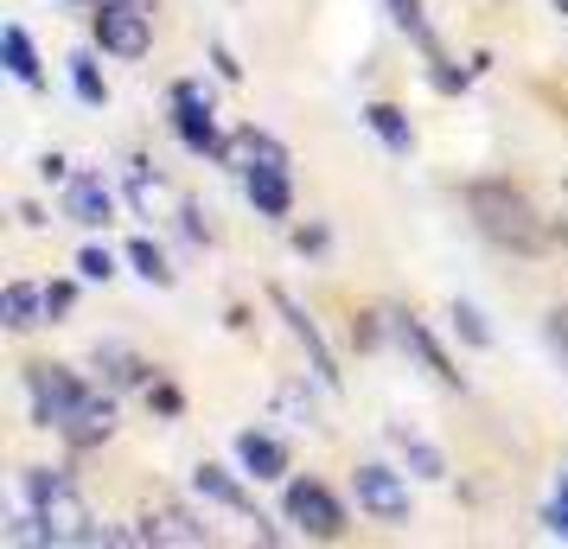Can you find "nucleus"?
Returning <instances> with one entry per match:
<instances>
[{
  "mask_svg": "<svg viewBox=\"0 0 568 549\" xmlns=\"http://www.w3.org/2000/svg\"><path fill=\"white\" fill-rule=\"evenodd\" d=\"M389 339L403 345V352H409L415 365H422L428 377H435L440 390H466V377L454 370V358L440 352V345H435V333H428V326H422L415 314H389Z\"/></svg>",
  "mask_w": 568,
  "mask_h": 549,
  "instance_id": "nucleus-9",
  "label": "nucleus"
},
{
  "mask_svg": "<svg viewBox=\"0 0 568 549\" xmlns=\"http://www.w3.org/2000/svg\"><path fill=\"white\" fill-rule=\"evenodd\" d=\"M268 301H275V314L287 319V333H294V345L307 352V370H313V384H326V390H338V358L326 352V339H320V319L294 301L287 288H268Z\"/></svg>",
  "mask_w": 568,
  "mask_h": 549,
  "instance_id": "nucleus-8",
  "label": "nucleus"
},
{
  "mask_svg": "<svg viewBox=\"0 0 568 549\" xmlns=\"http://www.w3.org/2000/svg\"><path fill=\"white\" fill-rule=\"evenodd\" d=\"M27 396H32V421L39 428H64L78 416V403L90 396V384L71 365H27Z\"/></svg>",
  "mask_w": 568,
  "mask_h": 549,
  "instance_id": "nucleus-5",
  "label": "nucleus"
},
{
  "mask_svg": "<svg viewBox=\"0 0 568 549\" xmlns=\"http://www.w3.org/2000/svg\"><path fill=\"white\" fill-rule=\"evenodd\" d=\"M352 492H358V511L377 523H403L409 518V479L396 467H384V460H364L358 472H352Z\"/></svg>",
  "mask_w": 568,
  "mask_h": 549,
  "instance_id": "nucleus-7",
  "label": "nucleus"
},
{
  "mask_svg": "<svg viewBox=\"0 0 568 549\" xmlns=\"http://www.w3.org/2000/svg\"><path fill=\"white\" fill-rule=\"evenodd\" d=\"M364 122H371V134H377L396 160L415 154V129H409V115H403L396 103H371V109H364Z\"/></svg>",
  "mask_w": 568,
  "mask_h": 549,
  "instance_id": "nucleus-19",
  "label": "nucleus"
},
{
  "mask_svg": "<svg viewBox=\"0 0 568 549\" xmlns=\"http://www.w3.org/2000/svg\"><path fill=\"white\" fill-rule=\"evenodd\" d=\"M384 319L389 314H358L352 319V345H358V352H377V345H384Z\"/></svg>",
  "mask_w": 568,
  "mask_h": 549,
  "instance_id": "nucleus-30",
  "label": "nucleus"
},
{
  "mask_svg": "<svg viewBox=\"0 0 568 549\" xmlns=\"http://www.w3.org/2000/svg\"><path fill=\"white\" fill-rule=\"evenodd\" d=\"M275 416L294 421V428H313V421H320V409H313V390H307V377H287V384H275Z\"/></svg>",
  "mask_w": 568,
  "mask_h": 549,
  "instance_id": "nucleus-22",
  "label": "nucleus"
},
{
  "mask_svg": "<svg viewBox=\"0 0 568 549\" xmlns=\"http://www.w3.org/2000/svg\"><path fill=\"white\" fill-rule=\"evenodd\" d=\"M556 13H562V20H568V0H556Z\"/></svg>",
  "mask_w": 568,
  "mask_h": 549,
  "instance_id": "nucleus-38",
  "label": "nucleus"
},
{
  "mask_svg": "<svg viewBox=\"0 0 568 549\" xmlns=\"http://www.w3.org/2000/svg\"><path fill=\"white\" fill-rule=\"evenodd\" d=\"M211 58H217V71H224V78H243V64H236V52H231V45H211Z\"/></svg>",
  "mask_w": 568,
  "mask_h": 549,
  "instance_id": "nucleus-36",
  "label": "nucleus"
},
{
  "mask_svg": "<svg viewBox=\"0 0 568 549\" xmlns=\"http://www.w3.org/2000/svg\"><path fill=\"white\" fill-rule=\"evenodd\" d=\"M562 192H568V185H562Z\"/></svg>",
  "mask_w": 568,
  "mask_h": 549,
  "instance_id": "nucleus-39",
  "label": "nucleus"
},
{
  "mask_svg": "<svg viewBox=\"0 0 568 549\" xmlns=\"http://www.w3.org/2000/svg\"><path fill=\"white\" fill-rule=\"evenodd\" d=\"M20 505H32L39 518L52 523V543H83V530H90V505L78 498V486H71V472L58 467H27L20 472Z\"/></svg>",
  "mask_w": 568,
  "mask_h": 549,
  "instance_id": "nucleus-2",
  "label": "nucleus"
},
{
  "mask_svg": "<svg viewBox=\"0 0 568 549\" xmlns=\"http://www.w3.org/2000/svg\"><path fill=\"white\" fill-rule=\"evenodd\" d=\"M294 250H301V256H320V250H326V224H301V231H294Z\"/></svg>",
  "mask_w": 568,
  "mask_h": 549,
  "instance_id": "nucleus-33",
  "label": "nucleus"
},
{
  "mask_svg": "<svg viewBox=\"0 0 568 549\" xmlns=\"http://www.w3.org/2000/svg\"><path fill=\"white\" fill-rule=\"evenodd\" d=\"M64 64H71V90H78V103L103 109V103H109V83H103V71H97V58H90V52H71Z\"/></svg>",
  "mask_w": 568,
  "mask_h": 549,
  "instance_id": "nucleus-24",
  "label": "nucleus"
},
{
  "mask_svg": "<svg viewBox=\"0 0 568 549\" xmlns=\"http://www.w3.org/2000/svg\"><path fill=\"white\" fill-rule=\"evenodd\" d=\"M148 403H154V416H166V421L185 416V390H180V384H166V377H154V384H148Z\"/></svg>",
  "mask_w": 568,
  "mask_h": 549,
  "instance_id": "nucleus-26",
  "label": "nucleus"
},
{
  "mask_svg": "<svg viewBox=\"0 0 568 549\" xmlns=\"http://www.w3.org/2000/svg\"><path fill=\"white\" fill-rule=\"evenodd\" d=\"M454 333H460L466 345H473V352H491V326H486V314H479V307H473V301H454Z\"/></svg>",
  "mask_w": 568,
  "mask_h": 549,
  "instance_id": "nucleus-25",
  "label": "nucleus"
},
{
  "mask_svg": "<svg viewBox=\"0 0 568 549\" xmlns=\"http://www.w3.org/2000/svg\"><path fill=\"white\" fill-rule=\"evenodd\" d=\"M428 78H435V90H447V96H460V90H466V71H454V58H435V64H428Z\"/></svg>",
  "mask_w": 568,
  "mask_h": 549,
  "instance_id": "nucleus-31",
  "label": "nucleus"
},
{
  "mask_svg": "<svg viewBox=\"0 0 568 549\" xmlns=\"http://www.w3.org/2000/svg\"><path fill=\"white\" fill-rule=\"evenodd\" d=\"M384 7H389V20H396V27L422 45V58H428V64H435V58H447V52H440V39H435V27H428V13H422V0H384Z\"/></svg>",
  "mask_w": 568,
  "mask_h": 549,
  "instance_id": "nucleus-20",
  "label": "nucleus"
},
{
  "mask_svg": "<svg viewBox=\"0 0 568 549\" xmlns=\"http://www.w3.org/2000/svg\"><path fill=\"white\" fill-rule=\"evenodd\" d=\"M58 435H64V441L78 447V454H90V447H103L109 435H115V396H109V390H90V396L78 403V416L64 421Z\"/></svg>",
  "mask_w": 568,
  "mask_h": 549,
  "instance_id": "nucleus-15",
  "label": "nucleus"
},
{
  "mask_svg": "<svg viewBox=\"0 0 568 549\" xmlns=\"http://www.w3.org/2000/svg\"><path fill=\"white\" fill-rule=\"evenodd\" d=\"M556 243H562V250H568V217H562V224H556Z\"/></svg>",
  "mask_w": 568,
  "mask_h": 549,
  "instance_id": "nucleus-37",
  "label": "nucleus"
},
{
  "mask_svg": "<svg viewBox=\"0 0 568 549\" xmlns=\"http://www.w3.org/2000/svg\"><path fill=\"white\" fill-rule=\"evenodd\" d=\"M64 217L83 224V231H103L109 217H115V192H109L103 173H71L64 180Z\"/></svg>",
  "mask_w": 568,
  "mask_h": 549,
  "instance_id": "nucleus-12",
  "label": "nucleus"
},
{
  "mask_svg": "<svg viewBox=\"0 0 568 549\" xmlns=\"http://www.w3.org/2000/svg\"><path fill=\"white\" fill-rule=\"evenodd\" d=\"M236 467L250 472L256 486H282L287 479V441L268 435V428H243V435H236Z\"/></svg>",
  "mask_w": 568,
  "mask_h": 549,
  "instance_id": "nucleus-13",
  "label": "nucleus"
},
{
  "mask_svg": "<svg viewBox=\"0 0 568 549\" xmlns=\"http://www.w3.org/2000/svg\"><path fill=\"white\" fill-rule=\"evenodd\" d=\"M0 319H7V333H39L45 326V288H32V282H7L0 288Z\"/></svg>",
  "mask_w": 568,
  "mask_h": 549,
  "instance_id": "nucleus-17",
  "label": "nucleus"
},
{
  "mask_svg": "<svg viewBox=\"0 0 568 549\" xmlns=\"http://www.w3.org/2000/svg\"><path fill=\"white\" fill-rule=\"evenodd\" d=\"M173 134L205 160H224V148H231V141L217 134V103H211V90L199 78L173 83Z\"/></svg>",
  "mask_w": 568,
  "mask_h": 549,
  "instance_id": "nucleus-4",
  "label": "nucleus"
},
{
  "mask_svg": "<svg viewBox=\"0 0 568 549\" xmlns=\"http://www.w3.org/2000/svg\"><path fill=\"white\" fill-rule=\"evenodd\" d=\"M129 262H134V275H141L148 288H173V282H180V275H173V262H166V250H160L154 236H134Z\"/></svg>",
  "mask_w": 568,
  "mask_h": 549,
  "instance_id": "nucleus-21",
  "label": "nucleus"
},
{
  "mask_svg": "<svg viewBox=\"0 0 568 549\" xmlns=\"http://www.w3.org/2000/svg\"><path fill=\"white\" fill-rule=\"evenodd\" d=\"M466 217H473V231L486 236L491 250H511L524 262L549 250V224L511 180H473L466 185Z\"/></svg>",
  "mask_w": 568,
  "mask_h": 549,
  "instance_id": "nucleus-1",
  "label": "nucleus"
},
{
  "mask_svg": "<svg viewBox=\"0 0 568 549\" xmlns=\"http://www.w3.org/2000/svg\"><path fill=\"white\" fill-rule=\"evenodd\" d=\"M243 479H250V472H231V467H217V460H199V467H192V492L205 498V505H217V511H236V518L256 523L262 518L256 492H250Z\"/></svg>",
  "mask_w": 568,
  "mask_h": 549,
  "instance_id": "nucleus-10",
  "label": "nucleus"
},
{
  "mask_svg": "<svg viewBox=\"0 0 568 549\" xmlns=\"http://www.w3.org/2000/svg\"><path fill=\"white\" fill-rule=\"evenodd\" d=\"M282 511H287V523H301V537H320V543H338L345 537V505L320 479H287Z\"/></svg>",
  "mask_w": 568,
  "mask_h": 549,
  "instance_id": "nucleus-6",
  "label": "nucleus"
},
{
  "mask_svg": "<svg viewBox=\"0 0 568 549\" xmlns=\"http://www.w3.org/2000/svg\"><path fill=\"white\" fill-rule=\"evenodd\" d=\"M71 307H78V282H52V288H45V314L64 319Z\"/></svg>",
  "mask_w": 568,
  "mask_h": 549,
  "instance_id": "nucleus-32",
  "label": "nucleus"
},
{
  "mask_svg": "<svg viewBox=\"0 0 568 549\" xmlns=\"http://www.w3.org/2000/svg\"><path fill=\"white\" fill-rule=\"evenodd\" d=\"M141 543H211V523L199 518V511H185V505H173V498H160L154 511L141 518Z\"/></svg>",
  "mask_w": 568,
  "mask_h": 549,
  "instance_id": "nucleus-14",
  "label": "nucleus"
},
{
  "mask_svg": "<svg viewBox=\"0 0 568 549\" xmlns=\"http://www.w3.org/2000/svg\"><path fill=\"white\" fill-rule=\"evenodd\" d=\"M97 370H103V384L109 390H148V384H154L160 370L148 365V358H141V352H129V345H97Z\"/></svg>",
  "mask_w": 568,
  "mask_h": 549,
  "instance_id": "nucleus-16",
  "label": "nucleus"
},
{
  "mask_svg": "<svg viewBox=\"0 0 568 549\" xmlns=\"http://www.w3.org/2000/svg\"><path fill=\"white\" fill-rule=\"evenodd\" d=\"M0 64H7V78L27 83V90H39L45 83V71H39V52H32L27 27H0Z\"/></svg>",
  "mask_w": 568,
  "mask_h": 549,
  "instance_id": "nucleus-18",
  "label": "nucleus"
},
{
  "mask_svg": "<svg viewBox=\"0 0 568 549\" xmlns=\"http://www.w3.org/2000/svg\"><path fill=\"white\" fill-rule=\"evenodd\" d=\"M78 275L83 282H109V275H115V256H109L103 243H83L78 250Z\"/></svg>",
  "mask_w": 568,
  "mask_h": 549,
  "instance_id": "nucleus-27",
  "label": "nucleus"
},
{
  "mask_svg": "<svg viewBox=\"0 0 568 549\" xmlns=\"http://www.w3.org/2000/svg\"><path fill=\"white\" fill-rule=\"evenodd\" d=\"M542 530H549V537H562V543H568V472L556 479V498H549V511H542Z\"/></svg>",
  "mask_w": 568,
  "mask_h": 549,
  "instance_id": "nucleus-29",
  "label": "nucleus"
},
{
  "mask_svg": "<svg viewBox=\"0 0 568 549\" xmlns=\"http://www.w3.org/2000/svg\"><path fill=\"white\" fill-rule=\"evenodd\" d=\"M180 231L192 236V243H205V236H211L205 224H199V205H180Z\"/></svg>",
  "mask_w": 568,
  "mask_h": 549,
  "instance_id": "nucleus-35",
  "label": "nucleus"
},
{
  "mask_svg": "<svg viewBox=\"0 0 568 549\" xmlns=\"http://www.w3.org/2000/svg\"><path fill=\"white\" fill-rule=\"evenodd\" d=\"M396 447H403V460H409V472L415 479H447V454H440L435 441H415V435H403V428H396Z\"/></svg>",
  "mask_w": 568,
  "mask_h": 549,
  "instance_id": "nucleus-23",
  "label": "nucleus"
},
{
  "mask_svg": "<svg viewBox=\"0 0 568 549\" xmlns=\"http://www.w3.org/2000/svg\"><path fill=\"white\" fill-rule=\"evenodd\" d=\"M287 166H294V160H256V166H243L250 205H256L262 217H275V224L294 211V173H287Z\"/></svg>",
  "mask_w": 568,
  "mask_h": 549,
  "instance_id": "nucleus-11",
  "label": "nucleus"
},
{
  "mask_svg": "<svg viewBox=\"0 0 568 549\" xmlns=\"http://www.w3.org/2000/svg\"><path fill=\"white\" fill-rule=\"evenodd\" d=\"M90 39L109 58H148L154 52V0H90Z\"/></svg>",
  "mask_w": 568,
  "mask_h": 549,
  "instance_id": "nucleus-3",
  "label": "nucleus"
},
{
  "mask_svg": "<svg viewBox=\"0 0 568 549\" xmlns=\"http://www.w3.org/2000/svg\"><path fill=\"white\" fill-rule=\"evenodd\" d=\"M39 180L64 185V180H71V160H64V154H45V160H39Z\"/></svg>",
  "mask_w": 568,
  "mask_h": 549,
  "instance_id": "nucleus-34",
  "label": "nucleus"
},
{
  "mask_svg": "<svg viewBox=\"0 0 568 549\" xmlns=\"http://www.w3.org/2000/svg\"><path fill=\"white\" fill-rule=\"evenodd\" d=\"M542 339H549V352H556V358H562V370H568V301L542 314Z\"/></svg>",
  "mask_w": 568,
  "mask_h": 549,
  "instance_id": "nucleus-28",
  "label": "nucleus"
}]
</instances>
